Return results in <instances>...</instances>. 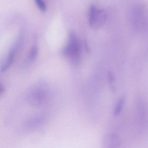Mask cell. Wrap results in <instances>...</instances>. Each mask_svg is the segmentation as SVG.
<instances>
[{"label":"cell","instance_id":"cell-10","mask_svg":"<svg viewBox=\"0 0 148 148\" xmlns=\"http://www.w3.org/2000/svg\"><path fill=\"white\" fill-rule=\"evenodd\" d=\"M2 85H1V93L2 94L3 92L5 91V88H4V86H2Z\"/></svg>","mask_w":148,"mask_h":148},{"label":"cell","instance_id":"cell-6","mask_svg":"<svg viewBox=\"0 0 148 148\" xmlns=\"http://www.w3.org/2000/svg\"><path fill=\"white\" fill-rule=\"evenodd\" d=\"M98 10L99 9L95 5H92L90 8L89 15V24L92 27L93 26Z\"/></svg>","mask_w":148,"mask_h":148},{"label":"cell","instance_id":"cell-8","mask_svg":"<svg viewBox=\"0 0 148 148\" xmlns=\"http://www.w3.org/2000/svg\"><path fill=\"white\" fill-rule=\"evenodd\" d=\"M38 50L37 46H34L32 47L29 55V60L30 61H32L34 60L38 56Z\"/></svg>","mask_w":148,"mask_h":148},{"label":"cell","instance_id":"cell-9","mask_svg":"<svg viewBox=\"0 0 148 148\" xmlns=\"http://www.w3.org/2000/svg\"><path fill=\"white\" fill-rule=\"evenodd\" d=\"M35 2L37 6L38 7L40 11L42 12L46 11V5L43 0H35Z\"/></svg>","mask_w":148,"mask_h":148},{"label":"cell","instance_id":"cell-3","mask_svg":"<svg viewBox=\"0 0 148 148\" xmlns=\"http://www.w3.org/2000/svg\"><path fill=\"white\" fill-rule=\"evenodd\" d=\"M121 144L118 135L115 133L106 134L103 139V145L106 148H118Z\"/></svg>","mask_w":148,"mask_h":148},{"label":"cell","instance_id":"cell-4","mask_svg":"<svg viewBox=\"0 0 148 148\" xmlns=\"http://www.w3.org/2000/svg\"><path fill=\"white\" fill-rule=\"evenodd\" d=\"M15 52H16V51L14 48H12L10 51L9 54H8V58L6 62L1 67V72H4L5 71L12 65L15 56V53H16Z\"/></svg>","mask_w":148,"mask_h":148},{"label":"cell","instance_id":"cell-7","mask_svg":"<svg viewBox=\"0 0 148 148\" xmlns=\"http://www.w3.org/2000/svg\"><path fill=\"white\" fill-rule=\"evenodd\" d=\"M107 78H108V83H109L110 90L112 92H115L116 90V87L114 85L115 77H114V75H113V73L110 71L108 72Z\"/></svg>","mask_w":148,"mask_h":148},{"label":"cell","instance_id":"cell-1","mask_svg":"<svg viewBox=\"0 0 148 148\" xmlns=\"http://www.w3.org/2000/svg\"><path fill=\"white\" fill-rule=\"evenodd\" d=\"M64 54L71 59L73 65H76L80 60V48L78 40L74 33L69 36V43L64 50Z\"/></svg>","mask_w":148,"mask_h":148},{"label":"cell","instance_id":"cell-5","mask_svg":"<svg viewBox=\"0 0 148 148\" xmlns=\"http://www.w3.org/2000/svg\"><path fill=\"white\" fill-rule=\"evenodd\" d=\"M125 96H123L119 99L113 111V115L114 116H118L121 113L125 104Z\"/></svg>","mask_w":148,"mask_h":148},{"label":"cell","instance_id":"cell-2","mask_svg":"<svg viewBox=\"0 0 148 148\" xmlns=\"http://www.w3.org/2000/svg\"><path fill=\"white\" fill-rule=\"evenodd\" d=\"M47 97V92L45 88L40 86L31 91L29 96V100L32 104L38 106L44 103Z\"/></svg>","mask_w":148,"mask_h":148}]
</instances>
